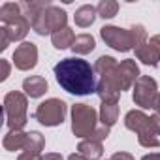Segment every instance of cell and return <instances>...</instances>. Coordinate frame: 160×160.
I'll use <instances>...</instances> for the list:
<instances>
[{
    "label": "cell",
    "instance_id": "cell-1",
    "mask_svg": "<svg viewBox=\"0 0 160 160\" xmlns=\"http://www.w3.org/2000/svg\"><path fill=\"white\" fill-rule=\"evenodd\" d=\"M94 68L77 57H68L62 58L55 66V77L57 83L70 94L77 96H87L96 92V79H94Z\"/></svg>",
    "mask_w": 160,
    "mask_h": 160
},
{
    "label": "cell",
    "instance_id": "cell-2",
    "mask_svg": "<svg viewBox=\"0 0 160 160\" xmlns=\"http://www.w3.org/2000/svg\"><path fill=\"white\" fill-rule=\"evenodd\" d=\"M94 72L100 75L98 85H96V94L100 96L102 102H119V96L122 92L121 77H119V64L113 57L102 55L96 64Z\"/></svg>",
    "mask_w": 160,
    "mask_h": 160
},
{
    "label": "cell",
    "instance_id": "cell-3",
    "mask_svg": "<svg viewBox=\"0 0 160 160\" xmlns=\"http://www.w3.org/2000/svg\"><path fill=\"white\" fill-rule=\"evenodd\" d=\"M124 126L132 132L138 134V141L141 147H160V139L152 128V119L149 115H145L139 109H132L124 115Z\"/></svg>",
    "mask_w": 160,
    "mask_h": 160
},
{
    "label": "cell",
    "instance_id": "cell-4",
    "mask_svg": "<svg viewBox=\"0 0 160 160\" xmlns=\"http://www.w3.org/2000/svg\"><path fill=\"white\" fill-rule=\"evenodd\" d=\"M98 113L92 106L75 104L72 106V132L77 138H91L98 126Z\"/></svg>",
    "mask_w": 160,
    "mask_h": 160
},
{
    "label": "cell",
    "instance_id": "cell-5",
    "mask_svg": "<svg viewBox=\"0 0 160 160\" xmlns=\"http://www.w3.org/2000/svg\"><path fill=\"white\" fill-rule=\"evenodd\" d=\"M27 94L12 91L4 96V115L10 130H23L27 124Z\"/></svg>",
    "mask_w": 160,
    "mask_h": 160
},
{
    "label": "cell",
    "instance_id": "cell-6",
    "mask_svg": "<svg viewBox=\"0 0 160 160\" xmlns=\"http://www.w3.org/2000/svg\"><path fill=\"white\" fill-rule=\"evenodd\" d=\"M66 21L68 15L62 8L58 6H51L49 10H45L34 23H32V30L40 36H47V34H55L62 28H66Z\"/></svg>",
    "mask_w": 160,
    "mask_h": 160
},
{
    "label": "cell",
    "instance_id": "cell-7",
    "mask_svg": "<svg viewBox=\"0 0 160 160\" xmlns=\"http://www.w3.org/2000/svg\"><path fill=\"white\" fill-rule=\"evenodd\" d=\"M132 98L136 106L141 109H154L156 98H158V85L151 75H139L136 85L132 87Z\"/></svg>",
    "mask_w": 160,
    "mask_h": 160
},
{
    "label": "cell",
    "instance_id": "cell-8",
    "mask_svg": "<svg viewBox=\"0 0 160 160\" xmlns=\"http://www.w3.org/2000/svg\"><path fill=\"white\" fill-rule=\"evenodd\" d=\"M34 117L43 126H58L64 122V117H66V102L58 98H49L36 108Z\"/></svg>",
    "mask_w": 160,
    "mask_h": 160
},
{
    "label": "cell",
    "instance_id": "cell-9",
    "mask_svg": "<svg viewBox=\"0 0 160 160\" xmlns=\"http://www.w3.org/2000/svg\"><path fill=\"white\" fill-rule=\"evenodd\" d=\"M100 36L102 40L115 51L126 53L130 49H134V40H132V32L130 28H121V27H113V25H106L100 28Z\"/></svg>",
    "mask_w": 160,
    "mask_h": 160
},
{
    "label": "cell",
    "instance_id": "cell-10",
    "mask_svg": "<svg viewBox=\"0 0 160 160\" xmlns=\"http://www.w3.org/2000/svg\"><path fill=\"white\" fill-rule=\"evenodd\" d=\"M13 64L17 70H32L38 64V47L32 42H23L13 51Z\"/></svg>",
    "mask_w": 160,
    "mask_h": 160
},
{
    "label": "cell",
    "instance_id": "cell-11",
    "mask_svg": "<svg viewBox=\"0 0 160 160\" xmlns=\"http://www.w3.org/2000/svg\"><path fill=\"white\" fill-rule=\"evenodd\" d=\"M136 57H138V60H141L147 66H156L160 62V34L152 36L147 43L138 47Z\"/></svg>",
    "mask_w": 160,
    "mask_h": 160
},
{
    "label": "cell",
    "instance_id": "cell-12",
    "mask_svg": "<svg viewBox=\"0 0 160 160\" xmlns=\"http://www.w3.org/2000/svg\"><path fill=\"white\" fill-rule=\"evenodd\" d=\"M119 77H121L122 91H128L136 85V81L139 79V68L134 58H126L119 64Z\"/></svg>",
    "mask_w": 160,
    "mask_h": 160
},
{
    "label": "cell",
    "instance_id": "cell-13",
    "mask_svg": "<svg viewBox=\"0 0 160 160\" xmlns=\"http://www.w3.org/2000/svg\"><path fill=\"white\" fill-rule=\"evenodd\" d=\"M30 27H32V25H30V21H28L25 15H21V17H17L15 21H12V23L4 25L2 28L6 30V34H8L10 42H21V40H25V38H27V34H28Z\"/></svg>",
    "mask_w": 160,
    "mask_h": 160
},
{
    "label": "cell",
    "instance_id": "cell-14",
    "mask_svg": "<svg viewBox=\"0 0 160 160\" xmlns=\"http://www.w3.org/2000/svg\"><path fill=\"white\" fill-rule=\"evenodd\" d=\"M47 89H49V85L45 81V77H42V75H30V77H27L25 81H23V91L30 98L43 96L47 92Z\"/></svg>",
    "mask_w": 160,
    "mask_h": 160
},
{
    "label": "cell",
    "instance_id": "cell-15",
    "mask_svg": "<svg viewBox=\"0 0 160 160\" xmlns=\"http://www.w3.org/2000/svg\"><path fill=\"white\" fill-rule=\"evenodd\" d=\"M53 4L49 0H27V2H21V10H23V15L30 21V25L45 12L49 10Z\"/></svg>",
    "mask_w": 160,
    "mask_h": 160
},
{
    "label": "cell",
    "instance_id": "cell-16",
    "mask_svg": "<svg viewBox=\"0 0 160 160\" xmlns=\"http://www.w3.org/2000/svg\"><path fill=\"white\" fill-rule=\"evenodd\" d=\"M77 151H79V154H83L87 160H100L102 154H104L102 141H96V139H91V138L79 141Z\"/></svg>",
    "mask_w": 160,
    "mask_h": 160
},
{
    "label": "cell",
    "instance_id": "cell-17",
    "mask_svg": "<svg viewBox=\"0 0 160 160\" xmlns=\"http://www.w3.org/2000/svg\"><path fill=\"white\" fill-rule=\"evenodd\" d=\"M27 136L28 132H23V130H10L4 139H2V145L6 151H19V149H25L27 145Z\"/></svg>",
    "mask_w": 160,
    "mask_h": 160
},
{
    "label": "cell",
    "instance_id": "cell-18",
    "mask_svg": "<svg viewBox=\"0 0 160 160\" xmlns=\"http://www.w3.org/2000/svg\"><path fill=\"white\" fill-rule=\"evenodd\" d=\"M96 15H98L96 8H94V6H91V4H85V6H81V8H77V10H75L73 21H75V25H77V27L87 28V27H91V25L94 23Z\"/></svg>",
    "mask_w": 160,
    "mask_h": 160
},
{
    "label": "cell",
    "instance_id": "cell-19",
    "mask_svg": "<svg viewBox=\"0 0 160 160\" xmlns=\"http://www.w3.org/2000/svg\"><path fill=\"white\" fill-rule=\"evenodd\" d=\"M119 119V104L117 102H102L100 106V122L106 126H113Z\"/></svg>",
    "mask_w": 160,
    "mask_h": 160
},
{
    "label": "cell",
    "instance_id": "cell-20",
    "mask_svg": "<svg viewBox=\"0 0 160 160\" xmlns=\"http://www.w3.org/2000/svg\"><path fill=\"white\" fill-rule=\"evenodd\" d=\"M94 47H96V42L91 34H79V36H75L70 49L77 55H89L91 51H94Z\"/></svg>",
    "mask_w": 160,
    "mask_h": 160
},
{
    "label": "cell",
    "instance_id": "cell-21",
    "mask_svg": "<svg viewBox=\"0 0 160 160\" xmlns=\"http://www.w3.org/2000/svg\"><path fill=\"white\" fill-rule=\"evenodd\" d=\"M73 40H75V34H73V30L72 28H62V30H58V32H55V34H51V42H53V45L57 47V49H68V47H72V43H73Z\"/></svg>",
    "mask_w": 160,
    "mask_h": 160
},
{
    "label": "cell",
    "instance_id": "cell-22",
    "mask_svg": "<svg viewBox=\"0 0 160 160\" xmlns=\"http://www.w3.org/2000/svg\"><path fill=\"white\" fill-rule=\"evenodd\" d=\"M23 15V10H21V4H15V2H6L0 6V19H2L4 25L15 21L17 17Z\"/></svg>",
    "mask_w": 160,
    "mask_h": 160
},
{
    "label": "cell",
    "instance_id": "cell-23",
    "mask_svg": "<svg viewBox=\"0 0 160 160\" xmlns=\"http://www.w3.org/2000/svg\"><path fill=\"white\" fill-rule=\"evenodd\" d=\"M43 147H45V139H43V136H42L40 132H36V130L28 132V136H27V145H25V151L42 152V151H43Z\"/></svg>",
    "mask_w": 160,
    "mask_h": 160
},
{
    "label": "cell",
    "instance_id": "cell-24",
    "mask_svg": "<svg viewBox=\"0 0 160 160\" xmlns=\"http://www.w3.org/2000/svg\"><path fill=\"white\" fill-rule=\"evenodd\" d=\"M96 12H98V17H102V19H111V17L117 15L119 4L115 2V0H102V2L96 6Z\"/></svg>",
    "mask_w": 160,
    "mask_h": 160
},
{
    "label": "cell",
    "instance_id": "cell-25",
    "mask_svg": "<svg viewBox=\"0 0 160 160\" xmlns=\"http://www.w3.org/2000/svg\"><path fill=\"white\" fill-rule=\"evenodd\" d=\"M130 32H132V40H134V49H138L143 43H147V30H145V27L134 25V27H130Z\"/></svg>",
    "mask_w": 160,
    "mask_h": 160
},
{
    "label": "cell",
    "instance_id": "cell-26",
    "mask_svg": "<svg viewBox=\"0 0 160 160\" xmlns=\"http://www.w3.org/2000/svg\"><path fill=\"white\" fill-rule=\"evenodd\" d=\"M109 136V126H106V124H98L96 126V130L92 132V136H91V139H96V141H102V139H106Z\"/></svg>",
    "mask_w": 160,
    "mask_h": 160
},
{
    "label": "cell",
    "instance_id": "cell-27",
    "mask_svg": "<svg viewBox=\"0 0 160 160\" xmlns=\"http://www.w3.org/2000/svg\"><path fill=\"white\" fill-rule=\"evenodd\" d=\"M17 160H42V154L40 152H32V151H25L19 154Z\"/></svg>",
    "mask_w": 160,
    "mask_h": 160
},
{
    "label": "cell",
    "instance_id": "cell-28",
    "mask_svg": "<svg viewBox=\"0 0 160 160\" xmlns=\"http://www.w3.org/2000/svg\"><path fill=\"white\" fill-rule=\"evenodd\" d=\"M0 66H2V73H0V81H4V79H8L10 75V62L8 60H0Z\"/></svg>",
    "mask_w": 160,
    "mask_h": 160
},
{
    "label": "cell",
    "instance_id": "cell-29",
    "mask_svg": "<svg viewBox=\"0 0 160 160\" xmlns=\"http://www.w3.org/2000/svg\"><path fill=\"white\" fill-rule=\"evenodd\" d=\"M8 43H10V38H8L6 30H4V28H0V51L8 49Z\"/></svg>",
    "mask_w": 160,
    "mask_h": 160
},
{
    "label": "cell",
    "instance_id": "cell-30",
    "mask_svg": "<svg viewBox=\"0 0 160 160\" xmlns=\"http://www.w3.org/2000/svg\"><path fill=\"white\" fill-rule=\"evenodd\" d=\"M109 160H136L130 152H115Z\"/></svg>",
    "mask_w": 160,
    "mask_h": 160
},
{
    "label": "cell",
    "instance_id": "cell-31",
    "mask_svg": "<svg viewBox=\"0 0 160 160\" xmlns=\"http://www.w3.org/2000/svg\"><path fill=\"white\" fill-rule=\"evenodd\" d=\"M151 119H152V128L156 136H160V115H151Z\"/></svg>",
    "mask_w": 160,
    "mask_h": 160
},
{
    "label": "cell",
    "instance_id": "cell-32",
    "mask_svg": "<svg viewBox=\"0 0 160 160\" xmlns=\"http://www.w3.org/2000/svg\"><path fill=\"white\" fill-rule=\"evenodd\" d=\"M42 160H64L58 152H47L45 156H42Z\"/></svg>",
    "mask_w": 160,
    "mask_h": 160
},
{
    "label": "cell",
    "instance_id": "cell-33",
    "mask_svg": "<svg viewBox=\"0 0 160 160\" xmlns=\"http://www.w3.org/2000/svg\"><path fill=\"white\" fill-rule=\"evenodd\" d=\"M141 160H160V152H151V154H145V156H141Z\"/></svg>",
    "mask_w": 160,
    "mask_h": 160
},
{
    "label": "cell",
    "instance_id": "cell-34",
    "mask_svg": "<svg viewBox=\"0 0 160 160\" xmlns=\"http://www.w3.org/2000/svg\"><path fill=\"white\" fill-rule=\"evenodd\" d=\"M68 160H87L83 154H79V152H75V154H70L68 156Z\"/></svg>",
    "mask_w": 160,
    "mask_h": 160
},
{
    "label": "cell",
    "instance_id": "cell-35",
    "mask_svg": "<svg viewBox=\"0 0 160 160\" xmlns=\"http://www.w3.org/2000/svg\"><path fill=\"white\" fill-rule=\"evenodd\" d=\"M154 111H156V115H160V92H158V98H156V104H154Z\"/></svg>",
    "mask_w": 160,
    "mask_h": 160
}]
</instances>
